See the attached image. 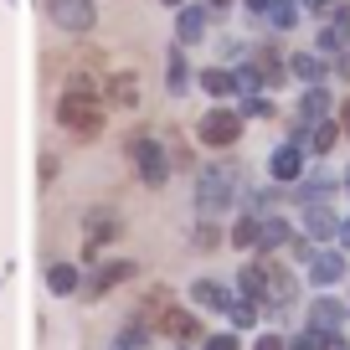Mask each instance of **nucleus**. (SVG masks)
<instances>
[{
    "label": "nucleus",
    "instance_id": "1",
    "mask_svg": "<svg viewBox=\"0 0 350 350\" xmlns=\"http://www.w3.org/2000/svg\"><path fill=\"white\" fill-rule=\"evenodd\" d=\"M57 119H62L72 134H83V139H93V134L103 129V113L93 109V98H83V93H67V98L57 103Z\"/></svg>",
    "mask_w": 350,
    "mask_h": 350
},
{
    "label": "nucleus",
    "instance_id": "2",
    "mask_svg": "<svg viewBox=\"0 0 350 350\" xmlns=\"http://www.w3.org/2000/svg\"><path fill=\"white\" fill-rule=\"evenodd\" d=\"M52 5V21L62 31H88L93 26V0H46Z\"/></svg>",
    "mask_w": 350,
    "mask_h": 350
},
{
    "label": "nucleus",
    "instance_id": "3",
    "mask_svg": "<svg viewBox=\"0 0 350 350\" xmlns=\"http://www.w3.org/2000/svg\"><path fill=\"white\" fill-rule=\"evenodd\" d=\"M237 113H206V119H201V139L206 144H232L237 139Z\"/></svg>",
    "mask_w": 350,
    "mask_h": 350
},
{
    "label": "nucleus",
    "instance_id": "4",
    "mask_svg": "<svg viewBox=\"0 0 350 350\" xmlns=\"http://www.w3.org/2000/svg\"><path fill=\"white\" fill-rule=\"evenodd\" d=\"M109 98H113V103H134V98H139L134 72H113V77H109Z\"/></svg>",
    "mask_w": 350,
    "mask_h": 350
},
{
    "label": "nucleus",
    "instance_id": "5",
    "mask_svg": "<svg viewBox=\"0 0 350 350\" xmlns=\"http://www.w3.org/2000/svg\"><path fill=\"white\" fill-rule=\"evenodd\" d=\"M160 329H165V335H196V319H191V314H175V309H170V314L160 319Z\"/></svg>",
    "mask_w": 350,
    "mask_h": 350
},
{
    "label": "nucleus",
    "instance_id": "6",
    "mask_svg": "<svg viewBox=\"0 0 350 350\" xmlns=\"http://www.w3.org/2000/svg\"><path fill=\"white\" fill-rule=\"evenodd\" d=\"M273 170H278V175H294V170H299V154H278Z\"/></svg>",
    "mask_w": 350,
    "mask_h": 350
},
{
    "label": "nucleus",
    "instance_id": "7",
    "mask_svg": "<svg viewBox=\"0 0 350 350\" xmlns=\"http://www.w3.org/2000/svg\"><path fill=\"white\" fill-rule=\"evenodd\" d=\"M340 124H345V134H350V103H345V109H340Z\"/></svg>",
    "mask_w": 350,
    "mask_h": 350
},
{
    "label": "nucleus",
    "instance_id": "8",
    "mask_svg": "<svg viewBox=\"0 0 350 350\" xmlns=\"http://www.w3.org/2000/svg\"><path fill=\"white\" fill-rule=\"evenodd\" d=\"M211 350H232V340H211Z\"/></svg>",
    "mask_w": 350,
    "mask_h": 350
}]
</instances>
